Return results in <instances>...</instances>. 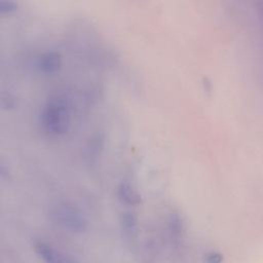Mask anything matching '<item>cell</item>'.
Here are the masks:
<instances>
[{
	"mask_svg": "<svg viewBox=\"0 0 263 263\" xmlns=\"http://www.w3.org/2000/svg\"><path fill=\"white\" fill-rule=\"evenodd\" d=\"M40 123L44 130L51 136H63L71 125L70 110L67 101L62 97H51L42 106Z\"/></svg>",
	"mask_w": 263,
	"mask_h": 263,
	"instance_id": "6da1fadb",
	"label": "cell"
},
{
	"mask_svg": "<svg viewBox=\"0 0 263 263\" xmlns=\"http://www.w3.org/2000/svg\"><path fill=\"white\" fill-rule=\"evenodd\" d=\"M50 220L60 228L73 233L86 231L88 221L84 213L74 203L69 201H59L49 209Z\"/></svg>",
	"mask_w": 263,
	"mask_h": 263,
	"instance_id": "7a4b0ae2",
	"label": "cell"
},
{
	"mask_svg": "<svg viewBox=\"0 0 263 263\" xmlns=\"http://www.w3.org/2000/svg\"><path fill=\"white\" fill-rule=\"evenodd\" d=\"M34 250L44 263H78L71 256L63 253L43 240L35 241Z\"/></svg>",
	"mask_w": 263,
	"mask_h": 263,
	"instance_id": "3957f363",
	"label": "cell"
},
{
	"mask_svg": "<svg viewBox=\"0 0 263 263\" xmlns=\"http://www.w3.org/2000/svg\"><path fill=\"white\" fill-rule=\"evenodd\" d=\"M104 142L105 138L102 133H97L89 137L83 149V158L86 164L92 165L98 161L104 149Z\"/></svg>",
	"mask_w": 263,
	"mask_h": 263,
	"instance_id": "277c9868",
	"label": "cell"
},
{
	"mask_svg": "<svg viewBox=\"0 0 263 263\" xmlns=\"http://www.w3.org/2000/svg\"><path fill=\"white\" fill-rule=\"evenodd\" d=\"M36 67L39 72L45 75H52L61 69L62 57L57 51H45L37 58Z\"/></svg>",
	"mask_w": 263,
	"mask_h": 263,
	"instance_id": "5b68a950",
	"label": "cell"
},
{
	"mask_svg": "<svg viewBox=\"0 0 263 263\" xmlns=\"http://www.w3.org/2000/svg\"><path fill=\"white\" fill-rule=\"evenodd\" d=\"M117 196L122 202L129 205H137L142 201L141 194L127 182H122L118 185Z\"/></svg>",
	"mask_w": 263,
	"mask_h": 263,
	"instance_id": "8992f818",
	"label": "cell"
},
{
	"mask_svg": "<svg viewBox=\"0 0 263 263\" xmlns=\"http://www.w3.org/2000/svg\"><path fill=\"white\" fill-rule=\"evenodd\" d=\"M120 225L123 232L126 235L132 236L136 234L137 228H138V219L136 214L132 212L122 213L120 217Z\"/></svg>",
	"mask_w": 263,
	"mask_h": 263,
	"instance_id": "52a82bcc",
	"label": "cell"
},
{
	"mask_svg": "<svg viewBox=\"0 0 263 263\" xmlns=\"http://www.w3.org/2000/svg\"><path fill=\"white\" fill-rule=\"evenodd\" d=\"M0 106L3 110H12L16 107V99L11 92L3 91L0 96Z\"/></svg>",
	"mask_w": 263,
	"mask_h": 263,
	"instance_id": "ba28073f",
	"label": "cell"
},
{
	"mask_svg": "<svg viewBox=\"0 0 263 263\" xmlns=\"http://www.w3.org/2000/svg\"><path fill=\"white\" fill-rule=\"evenodd\" d=\"M17 9V3L14 1H0V13L10 14Z\"/></svg>",
	"mask_w": 263,
	"mask_h": 263,
	"instance_id": "9c48e42d",
	"label": "cell"
},
{
	"mask_svg": "<svg viewBox=\"0 0 263 263\" xmlns=\"http://www.w3.org/2000/svg\"><path fill=\"white\" fill-rule=\"evenodd\" d=\"M168 225H170V228H171L172 232H174V233L179 232L181 230V228H182V221H181L179 215L172 214L171 217H170Z\"/></svg>",
	"mask_w": 263,
	"mask_h": 263,
	"instance_id": "30bf717a",
	"label": "cell"
},
{
	"mask_svg": "<svg viewBox=\"0 0 263 263\" xmlns=\"http://www.w3.org/2000/svg\"><path fill=\"white\" fill-rule=\"evenodd\" d=\"M223 256L217 252H210L204 257V263H222Z\"/></svg>",
	"mask_w": 263,
	"mask_h": 263,
	"instance_id": "8fae6325",
	"label": "cell"
},
{
	"mask_svg": "<svg viewBox=\"0 0 263 263\" xmlns=\"http://www.w3.org/2000/svg\"><path fill=\"white\" fill-rule=\"evenodd\" d=\"M0 178L3 182H8L11 178L10 171H9L8 166L5 165L4 162H1V164H0Z\"/></svg>",
	"mask_w": 263,
	"mask_h": 263,
	"instance_id": "7c38bea8",
	"label": "cell"
}]
</instances>
